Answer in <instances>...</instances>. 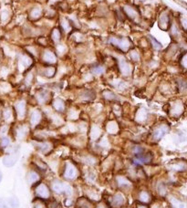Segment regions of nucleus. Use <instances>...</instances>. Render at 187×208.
Here are the masks:
<instances>
[{"instance_id":"f257e3e1","label":"nucleus","mask_w":187,"mask_h":208,"mask_svg":"<svg viewBox=\"0 0 187 208\" xmlns=\"http://www.w3.org/2000/svg\"><path fill=\"white\" fill-rule=\"evenodd\" d=\"M52 189L54 192L57 193H66V194H71V187L60 181H55L52 183Z\"/></svg>"},{"instance_id":"f03ea898","label":"nucleus","mask_w":187,"mask_h":208,"mask_svg":"<svg viewBox=\"0 0 187 208\" xmlns=\"http://www.w3.org/2000/svg\"><path fill=\"white\" fill-rule=\"evenodd\" d=\"M112 44H113L116 47H118L122 51H127L129 49L130 42L128 38H111L109 40Z\"/></svg>"},{"instance_id":"7ed1b4c3","label":"nucleus","mask_w":187,"mask_h":208,"mask_svg":"<svg viewBox=\"0 0 187 208\" xmlns=\"http://www.w3.org/2000/svg\"><path fill=\"white\" fill-rule=\"evenodd\" d=\"M159 28L162 30H168L170 26H171V21H170V16L168 15V13H162L159 16L158 20Z\"/></svg>"},{"instance_id":"20e7f679","label":"nucleus","mask_w":187,"mask_h":208,"mask_svg":"<svg viewBox=\"0 0 187 208\" xmlns=\"http://www.w3.org/2000/svg\"><path fill=\"white\" fill-rule=\"evenodd\" d=\"M18 206H19V203L17 199L15 197L0 199V208H17Z\"/></svg>"},{"instance_id":"39448f33","label":"nucleus","mask_w":187,"mask_h":208,"mask_svg":"<svg viewBox=\"0 0 187 208\" xmlns=\"http://www.w3.org/2000/svg\"><path fill=\"white\" fill-rule=\"evenodd\" d=\"M64 177L68 180H74L78 175V171L76 167L71 164H66L65 171H64Z\"/></svg>"},{"instance_id":"423d86ee","label":"nucleus","mask_w":187,"mask_h":208,"mask_svg":"<svg viewBox=\"0 0 187 208\" xmlns=\"http://www.w3.org/2000/svg\"><path fill=\"white\" fill-rule=\"evenodd\" d=\"M17 160H18V153H14V154L5 156L2 160V163L7 167H11L15 165V164L17 162Z\"/></svg>"},{"instance_id":"0eeeda50","label":"nucleus","mask_w":187,"mask_h":208,"mask_svg":"<svg viewBox=\"0 0 187 208\" xmlns=\"http://www.w3.org/2000/svg\"><path fill=\"white\" fill-rule=\"evenodd\" d=\"M123 10H124L125 14L128 16L130 19H132L134 21H137L139 19V13L136 11L135 8H133V7H131L130 6H125Z\"/></svg>"},{"instance_id":"6e6552de","label":"nucleus","mask_w":187,"mask_h":208,"mask_svg":"<svg viewBox=\"0 0 187 208\" xmlns=\"http://www.w3.org/2000/svg\"><path fill=\"white\" fill-rule=\"evenodd\" d=\"M36 193L39 196L42 197V198H48L49 196V191L48 188L47 187V185H45L43 183H40L39 185L37 186L36 188Z\"/></svg>"},{"instance_id":"1a4fd4ad","label":"nucleus","mask_w":187,"mask_h":208,"mask_svg":"<svg viewBox=\"0 0 187 208\" xmlns=\"http://www.w3.org/2000/svg\"><path fill=\"white\" fill-rule=\"evenodd\" d=\"M167 132H168V127L167 126H164V125L161 126V127H159L157 130L154 131L153 138L155 140H160V139H162L165 134L167 133Z\"/></svg>"},{"instance_id":"9d476101","label":"nucleus","mask_w":187,"mask_h":208,"mask_svg":"<svg viewBox=\"0 0 187 208\" xmlns=\"http://www.w3.org/2000/svg\"><path fill=\"white\" fill-rule=\"evenodd\" d=\"M16 110L19 118H23L26 113V103L25 102H19L16 105Z\"/></svg>"},{"instance_id":"9b49d317","label":"nucleus","mask_w":187,"mask_h":208,"mask_svg":"<svg viewBox=\"0 0 187 208\" xmlns=\"http://www.w3.org/2000/svg\"><path fill=\"white\" fill-rule=\"evenodd\" d=\"M43 60L47 62V63H49V64H53L56 62V56L54 53H52L51 51H48V50H46L43 53Z\"/></svg>"},{"instance_id":"f8f14e48","label":"nucleus","mask_w":187,"mask_h":208,"mask_svg":"<svg viewBox=\"0 0 187 208\" xmlns=\"http://www.w3.org/2000/svg\"><path fill=\"white\" fill-rule=\"evenodd\" d=\"M120 69L123 75H129L131 71V68H130L129 63L123 60L120 61Z\"/></svg>"},{"instance_id":"ddd939ff","label":"nucleus","mask_w":187,"mask_h":208,"mask_svg":"<svg viewBox=\"0 0 187 208\" xmlns=\"http://www.w3.org/2000/svg\"><path fill=\"white\" fill-rule=\"evenodd\" d=\"M136 158L139 162L141 163H144V164H148L151 162L152 160V155L150 153H144V152H142L138 155H136Z\"/></svg>"},{"instance_id":"4468645a","label":"nucleus","mask_w":187,"mask_h":208,"mask_svg":"<svg viewBox=\"0 0 187 208\" xmlns=\"http://www.w3.org/2000/svg\"><path fill=\"white\" fill-rule=\"evenodd\" d=\"M41 119V114L39 111L35 110L32 114H31V118H30V121L32 125H36L39 122V120Z\"/></svg>"},{"instance_id":"2eb2a0df","label":"nucleus","mask_w":187,"mask_h":208,"mask_svg":"<svg viewBox=\"0 0 187 208\" xmlns=\"http://www.w3.org/2000/svg\"><path fill=\"white\" fill-rule=\"evenodd\" d=\"M81 99L82 100H85V101H90V100H93L95 98V93L92 91V90H85L81 93L80 95Z\"/></svg>"},{"instance_id":"dca6fc26","label":"nucleus","mask_w":187,"mask_h":208,"mask_svg":"<svg viewBox=\"0 0 187 208\" xmlns=\"http://www.w3.org/2000/svg\"><path fill=\"white\" fill-rule=\"evenodd\" d=\"M123 202H124V198H123V196H122L121 194L118 193V194L114 195L112 203H113V205H114L115 206H121V205L123 204Z\"/></svg>"},{"instance_id":"f3484780","label":"nucleus","mask_w":187,"mask_h":208,"mask_svg":"<svg viewBox=\"0 0 187 208\" xmlns=\"http://www.w3.org/2000/svg\"><path fill=\"white\" fill-rule=\"evenodd\" d=\"M53 107H54L57 111H62L64 110V108H65V104H64V102H63L61 100L57 99V100H55L54 102H53Z\"/></svg>"},{"instance_id":"a211bd4d","label":"nucleus","mask_w":187,"mask_h":208,"mask_svg":"<svg viewBox=\"0 0 187 208\" xmlns=\"http://www.w3.org/2000/svg\"><path fill=\"white\" fill-rule=\"evenodd\" d=\"M28 178L30 183H36L38 180H39V174L36 173V172H30L28 175Z\"/></svg>"},{"instance_id":"6ab92c4d","label":"nucleus","mask_w":187,"mask_h":208,"mask_svg":"<svg viewBox=\"0 0 187 208\" xmlns=\"http://www.w3.org/2000/svg\"><path fill=\"white\" fill-rule=\"evenodd\" d=\"M39 150L43 151V152H46V151H48L50 149H51V145L49 143H47V142H43V143H39Z\"/></svg>"},{"instance_id":"aec40b11","label":"nucleus","mask_w":187,"mask_h":208,"mask_svg":"<svg viewBox=\"0 0 187 208\" xmlns=\"http://www.w3.org/2000/svg\"><path fill=\"white\" fill-rule=\"evenodd\" d=\"M117 181H118V184L120 186H129V185H130L129 180H127L124 177H119L117 179Z\"/></svg>"},{"instance_id":"412c9836","label":"nucleus","mask_w":187,"mask_h":208,"mask_svg":"<svg viewBox=\"0 0 187 208\" xmlns=\"http://www.w3.org/2000/svg\"><path fill=\"white\" fill-rule=\"evenodd\" d=\"M103 95H104L105 99H107V100H116V99H117L115 94H114L113 92L110 91V90H106V91H104V92H103Z\"/></svg>"},{"instance_id":"4be33fe9","label":"nucleus","mask_w":187,"mask_h":208,"mask_svg":"<svg viewBox=\"0 0 187 208\" xmlns=\"http://www.w3.org/2000/svg\"><path fill=\"white\" fill-rule=\"evenodd\" d=\"M150 39H151V43L153 45V47L155 48V49H160V48H162V44L159 42L157 39H155L153 37H152V36H150Z\"/></svg>"},{"instance_id":"5701e85b","label":"nucleus","mask_w":187,"mask_h":208,"mask_svg":"<svg viewBox=\"0 0 187 208\" xmlns=\"http://www.w3.org/2000/svg\"><path fill=\"white\" fill-rule=\"evenodd\" d=\"M103 71H104V69H103L101 66H95V67H93L92 70H91V72L95 75L102 74Z\"/></svg>"},{"instance_id":"b1692460","label":"nucleus","mask_w":187,"mask_h":208,"mask_svg":"<svg viewBox=\"0 0 187 208\" xmlns=\"http://www.w3.org/2000/svg\"><path fill=\"white\" fill-rule=\"evenodd\" d=\"M139 198H140V200H141L142 202L147 203V202H149V200H150V195H149V193H147V192H142V193H140Z\"/></svg>"},{"instance_id":"393cba45","label":"nucleus","mask_w":187,"mask_h":208,"mask_svg":"<svg viewBox=\"0 0 187 208\" xmlns=\"http://www.w3.org/2000/svg\"><path fill=\"white\" fill-rule=\"evenodd\" d=\"M107 130H108V132L111 133H116V131H117V125H116L115 122H110V123L108 124Z\"/></svg>"},{"instance_id":"a878e982","label":"nucleus","mask_w":187,"mask_h":208,"mask_svg":"<svg viewBox=\"0 0 187 208\" xmlns=\"http://www.w3.org/2000/svg\"><path fill=\"white\" fill-rule=\"evenodd\" d=\"M44 74L46 75L47 77H49L50 78V77L54 76V74H55V69L52 68V67H49V68H48V69L45 70Z\"/></svg>"},{"instance_id":"bb28decb","label":"nucleus","mask_w":187,"mask_h":208,"mask_svg":"<svg viewBox=\"0 0 187 208\" xmlns=\"http://www.w3.org/2000/svg\"><path fill=\"white\" fill-rule=\"evenodd\" d=\"M31 63V61H30V60H29L28 57H22L21 59H20V65H22V66H24L25 68L26 67H28L29 64Z\"/></svg>"},{"instance_id":"cd10ccee","label":"nucleus","mask_w":187,"mask_h":208,"mask_svg":"<svg viewBox=\"0 0 187 208\" xmlns=\"http://www.w3.org/2000/svg\"><path fill=\"white\" fill-rule=\"evenodd\" d=\"M47 98H48V93L45 92V91H41V92H39V93L38 94V99H39V101L41 102H44L47 100Z\"/></svg>"},{"instance_id":"c85d7f7f","label":"nucleus","mask_w":187,"mask_h":208,"mask_svg":"<svg viewBox=\"0 0 187 208\" xmlns=\"http://www.w3.org/2000/svg\"><path fill=\"white\" fill-rule=\"evenodd\" d=\"M40 14H41V10H40V8L37 7V8H34V10H33L32 13H31V16H32L34 18H38V17H39Z\"/></svg>"},{"instance_id":"c756f323","label":"nucleus","mask_w":187,"mask_h":208,"mask_svg":"<svg viewBox=\"0 0 187 208\" xmlns=\"http://www.w3.org/2000/svg\"><path fill=\"white\" fill-rule=\"evenodd\" d=\"M52 38H53V39L55 41H58V39L60 38V32H59V30L58 29L53 30V32H52Z\"/></svg>"},{"instance_id":"7c9ffc66","label":"nucleus","mask_w":187,"mask_h":208,"mask_svg":"<svg viewBox=\"0 0 187 208\" xmlns=\"http://www.w3.org/2000/svg\"><path fill=\"white\" fill-rule=\"evenodd\" d=\"M100 130L97 127H93L92 128V132H91V136L93 137V139L97 138V135H100Z\"/></svg>"},{"instance_id":"2f4dec72","label":"nucleus","mask_w":187,"mask_h":208,"mask_svg":"<svg viewBox=\"0 0 187 208\" xmlns=\"http://www.w3.org/2000/svg\"><path fill=\"white\" fill-rule=\"evenodd\" d=\"M133 152L135 153V155H138V154L144 152V149H143V147L139 146V145H136V146L133 148Z\"/></svg>"},{"instance_id":"473e14b6","label":"nucleus","mask_w":187,"mask_h":208,"mask_svg":"<svg viewBox=\"0 0 187 208\" xmlns=\"http://www.w3.org/2000/svg\"><path fill=\"white\" fill-rule=\"evenodd\" d=\"M9 144V139L8 138H3L2 140H1V145H2V147H7V145Z\"/></svg>"},{"instance_id":"72a5a7b5","label":"nucleus","mask_w":187,"mask_h":208,"mask_svg":"<svg viewBox=\"0 0 187 208\" xmlns=\"http://www.w3.org/2000/svg\"><path fill=\"white\" fill-rule=\"evenodd\" d=\"M158 191L160 193H162V194H163V193L166 192V189H165V186L162 184V183H161L160 185L158 186Z\"/></svg>"},{"instance_id":"f704fd0d","label":"nucleus","mask_w":187,"mask_h":208,"mask_svg":"<svg viewBox=\"0 0 187 208\" xmlns=\"http://www.w3.org/2000/svg\"><path fill=\"white\" fill-rule=\"evenodd\" d=\"M4 117H5V119L6 120H8L10 117H11V112H10L9 110H6V111H4Z\"/></svg>"},{"instance_id":"c9c22d12","label":"nucleus","mask_w":187,"mask_h":208,"mask_svg":"<svg viewBox=\"0 0 187 208\" xmlns=\"http://www.w3.org/2000/svg\"><path fill=\"white\" fill-rule=\"evenodd\" d=\"M62 26H63V28L65 29L66 30L70 29V27H69V22L66 20V19H63L62 20Z\"/></svg>"},{"instance_id":"e433bc0d","label":"nucleus","mask_w":187,"mask_h":208,"mask_svg":"<svg viewBox=\"0 0 187 208\" xmlns=\"http://www.w3.org/2000/svg\"><path fill=\"white\" fill-rule=\"evenodd\" d=\"M182 60H183V61H182V62H183V66L185 68V67H186V65H185V55H184V56H183Z\"/></svg>"},{"instance_id":"4c0bfd02","label":"nucleus","mask_w":187,"mask_h":208,"mask_svg":"<svg viewBox=\"0 0 187 208\" xmlns=\"http://www.w3.org/2000/svg\"><path fill=\"white\" fill-rule=\"evenodd\" d=\"M138 208H147L145 206H138Z\"/></svg>"},{"instance_id":"58836bf2","label":"nucleus","mask_w":187,"mask_h":208,"mask_svg":"<svg viewBox=\"0 0 187 208\" xmlns=\"http://www.w3.org/2000/svg\"><path fill=\"white\" fill-rule=\"evenodd\" d=\"M2 176H3V175H2V173L0 172V183H1V181H2Z\"/></svg>"},{"instance_id":"ea45409f","label":"nucleus","mask_w":187,"mask_h":208,"mask_svg":"<svg viewBox=\"0 0 187 208\" xmlns=\"http://www.w3.org/2000/svg\"><path fill=\"white\" fill-rule=\"evenodd\" d=\"M98 208H105V206H98Z\"/></svg>"}]
</instances>
